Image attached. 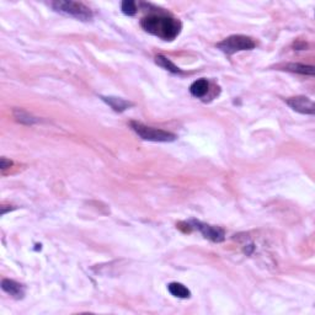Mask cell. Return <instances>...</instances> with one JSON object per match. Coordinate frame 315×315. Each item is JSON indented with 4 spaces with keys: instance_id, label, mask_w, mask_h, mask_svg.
Returning a JSON list of instances; mask_svg holds the SVG:
<instances>
[{
    "instance_id": "9c48e42d",
    "label": "cell",
    "mask_w": 315,
    "mask_h": 315,
    "mask_svg": "<svg viewBox=\"0 0 315 315\" xmlns=\"http://www.w3.org/2000/svg\"><path fill=\"white\" fill-rule=\"evenodd\" d=\"M169 292L173 294L176 298H181V299H187L191 297V292L187 287L183 286L182 283H178V282H171L168 286Z\"/></svg>"
},
{
    "instance_id": "3957f363",
    "label": "cell",
    "mask_w": 315,
    "mask_h": 315,
    "mask_svg": "<svg viewBox=\"0 0 315 315\" xmlns=\"http://www.w3.org/2000/svg\"><path fill=\"white\" fill-rule=\"evenodd\" d=\"M131 127L142 140H149V142H174L177 138L174 133L168 132V131L149 127V126H145L140 122H136V121L131 122Z\"/></svg>"
},
{
    "instance_id": "9a60e30c",
    "label": "cell",
    "mask_w": 315,
    "mask_h": 315,
    "mask_svg": "<svg viewBox=\"0 0 315 315\" xmlns=\"http://www.w3.org/2000/svg\"><path fill=\"white\" fill-rule=\"evenodd\" d=\"M11 165H12V161L9 160V159H6V158L0 159V168H1L2 170H5V169L10 168Z\"/></svg>"
},
{
    "instance_id": "5b68a950",
    "label": "cell",
    "mask_w": 315,
    "mask_h": 315,
    "mask_svg": "<svg viewBox=\"0 0 315 315\" xmlns=\"http://www.w3.org/2000/svg\"><path fill=\"white\" fill-rule=\"evenodd\" d=\"M190 225L195 229H197L206 239H210V242L222 243L225 239L224 230L220 228L214 227V225L206 224V223L198 222V220H191Z\"/></svg>"
},
{
    "instance_id": "8fae6325",
    "label": "cell",
    "mask_w": 315,
    "mask_h": 315,
    "mask_svg": "<svg viewBox=\"0 0 315 315\" xmlns=\"http://www.w3.org/2000/svg\"><path fill=\"white\" fill-rule=\"evenodd\" d=\"M284 70L293 71V73L306 74V75H314L315 69L312 66H306V64L301 63H289L284 67Z\"/></svg>"
},
{
    "instance_id": "8992f818",
    "label": "cell",
    "mask_w": 315,
    "mask_h": 315,
    "mask_svg": "<svg viewBox=\"0 0 315 315\" xmlns=\"http://www.w3.org/2000/svg\"><path fill=\"white\" fill-rule=\"evenodd\" d=\"M286 104L292 108L303 115H314L315 106L314 103L307 96H296V98H289L286 100Z\"/></svg>"
},
{
    "instance_id": "7a4b0ae2",
    "label": "cell",
    "mask_w": 315,
    "mask_h": 315,
    "mask_svg": "<svg viewBox=\"0 0 315 315\" xmlns=\"http://www.w3.org/2000/svg\"><path fill=\"white\" fill-rule=\"evenodd\" d=\"M52 7L56 11L61 12V14L68 15V16L78 19L80 21H89L93 19V12L88 6L83 4V2L71 1V0H58V1L52 2Z\"/></svg>"
},
{
    "instance_id": "5bb4252c",
    "label": "cell",
    "mask_w": 315,
    "mask_h": 315,
    "mask_svg": "<svg viewBox=\"0 0 315 315\" xmlns=\"http://www.w3.org/2000/svg\"><path fill=\"white\" fill-rule=\"evenodd\" d=\"M122 12L125 15H128V16H133V15L137 12V5H136L135 1L132 0H126V1L122 2Z\"/></svg>"
},
{
    "instance_id": "6da1fadb",
    "label": "cell",
    "mask_w": 315,
    "mask_h": 315,
    "mask_svg": "<svg viewBox=\"0 0 315 315\" xmlns=\"http://www.w3.org/2000/svg\"><path fill=\"white\" fill-rule=\"evenodd\" d=\"M143 29L165 41H173L180 35L182 25L177 19L166 15H149L140 22Z\"/></svg>"
},
{
    "instance_id": "4fadbf2b",
    "label": "cell",
    "mask_w": 315,
    "mask_h": 315,
    "mask_svg": "<svg viewBox=\"0 0 315 315\" xmlns=\"http://www.w3.org/2000/svg\"><path fill=\"white\" fill-rule=\"evenodd\" d=\"M155 62H157L158 66H160L161 68L166 69V70L171 71V73H174V74L181 73V69L178 68V67H176L175 64H174L173 62L170 61V59L166 58V57L157 56L155 57Z\"/></svg>"
},
{
    "instance_id": "7c38bea8",
    "label": "cell",
    "mask_w": 315,
    "mask_h": 315,
    "mask_svg": "<svg viewBox=\"0 0 315 315\" xmlns=\"http://www.w3.org/2000/svg\"><path fill=\"white\" fill-rule=\"evenodd\" d=\"M14 116L15 118H16V121L25 123V125H34V123L38 122V118L32 116L31 113L26 112V111L20 110V108H16V110L14 111Z\"/></svg>"
},
{
    "instance_id": "30bf717a",
    "label": "cell",
    "mask_w": 315,
    "mask_h": 315,
    "mask_svg": "<svg viewBox=\"0 0 315 315\" xmlns=\"http://www.w3.org/2000/svg\"><path fill=\"white\" fill-rule=\"evenodd\" d=\"M208 89H210V84L207 79H198L190 86V93L195 98H203L208 93Z\"/></svg>"
},
{
    "instance_id": "277c9868",
    "label": "cell",
    "mask_w": 315,
    "mask_h": 315,
    "mask_svg": "<svg viewBox=\"0 0 315 315\" xmlns=\"http://www.w3.org/2000/svg\"><path fill=\"white\" fill-rule=\"evenodd\" d=\"M218 48L227 54H234L240 51H249L256 47V42L251 37L243 36V35H233L228 38L223 39L217 44Z\"/></svg>"
},
{
    "instance_id": "52a82bcc",
    "label": "cell",
    "mask_w": 315,
    "mask_h": 315,
    "mask_svg": "<svg viewBox=\"0 0 315 315\" xmlns=\"http://www.w3.org/2000/svg\"><path fill=\"white\" fill-rule=\"evenodd\" d=\"M1 288L2 291L6 292L15 299H21L25 296V288L22 284L17 283V282L12 281V280H2L1 281Z\"/></svg>"
},
{
    "instance_id": "ba28073f",
    "label": "cell",
    "mask_w": 315,
    "mask_h": 315,
    "mask_svg": "<svg viewBox=\"0 0 315 315\" xmlns=\"http://www.w3.org/2000/svg\"><path fill=\"white\" fill-rule=\"evenodd\" d=\"M103 101H105L111 108L116 111V112H123L127 108H130L131 106H133L132 103L127 100H123V99L120 98H113V96H101Z\"/></svg>"
}]
</instances>
